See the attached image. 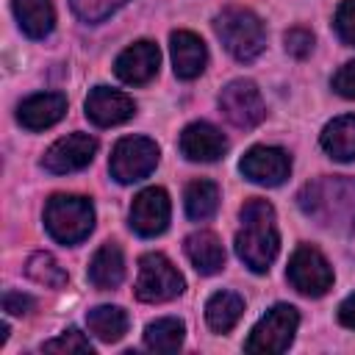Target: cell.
<instances>
[{
    "mask_svg": "<svg viewBox=\"0 0 355 355\" xmlns=\"http://www.w3.org/2000/svg\"><path fill=\"white\" fill-rule=\"evenodd\" d=\"M336 33L344 44H355V0H344L336 11Z\"/></svg>",
    "mask_w": 355,
    "mask_h": 355,
    "instance_id": "f1b7e54d",
    "label": "cell"
},
{
    "mask_svg": "<svg viewBox=\"0 0 355 355\" xmlns=\"http://www.w3.org/2000/svg\"><path fill=\"white\" fill-rule=\"evenodd\" d=\"M136 105L125 92L108 89V86H94L86 97V116L100 125V128H111V125H122L133 116Z\"/></svg>",
    "mask_w": 355,
    "mask_h": 355,
    "instance_id": "5bb4252c",
    "label": "cell"
},
{
    "mask_svg": "<svg viewBox=\"0 0 355 355\" xmlns=\"http://www.w3.org/2000/svg\"><path fill=\"white\" fill-rule=\"evenodd\" d=\"M180 153L189 161H216L227 153V139L211 122H191L180 133Z\"/></svg>",
    "mask_w": 355,
    "mask_h": 355,
    "instance_id": "9a60e30c",
    "label": "cell"
},
{
    "mask_svg": "<svg viewBox=\"0 0 355 355\" xmlns=\"http://www.w3.org/2000/svg\"><path fill=\"white\" fill-rule=\"evenodd\" d=\"M97 153V139L89 133H69L64 139H58L55 144H50V150L42 158V166L53 175H69L78 172L83 166H89V161Z\"/></svg>",
    "mask_w": 355,
    "mask_h": 355,
    "instance_id": "30bf717a",
    "label": "cell"
},
{
    "mask_svg": "<svg viewBox=\"0 0 355 355\" xmlns=\"http://www.w3.org/2000/svg\"><path fill=\"white\" fill-rule=\"evenodd\" d=\"M333 89L336 94L355 100V61H347L336 75H333Z\"/></svg>",
    "mask_w": 355,
    "mask_h": 355,
    "instance_id": "4dcf8cb0",
    "label": "cell"
},
{
    "mask_svg": "<svg viewBox=\"0 0 355 355\" xmlns=\"http://www.w3.org/2000/svg\"><path fill=\"white\" fill-rule=\"evenodd\" d=\"M67 111V97L58 92H42V94H31L28 100L19 103L17 108V119L22 128L28 130H44L53 128Z\"/></svg>",
    "mask_w": 355,
    "mask_h": 355,
    "instance_id": "2e32d148",
    "label": "cell"
},
{
    "mask_svg": "<svg viewBox=\"0 0 355 355\" xmlns=\"http://www.w3.org/2000/svg\"><path fill=\"white\" fill-rule=\"evenodd\" d=\"M44 227L58 244H80L94 227V208L80 194H53L44 205Z\"/></svg>",
    "mask_w": 355,
    "mask_h": 355,
    "instance_id": "277c9868",
    "label": "cell"
},
{
    "mask_svg": "<svg viewBox=\"0 0 355 355\" xmlns=\"http://www.w3.org/2000/svg\"><path fill=\"white\" fill-rule=\"evenodd\" d=\"M25 272H28L31 280H36V283H42L47 288H64L67 280H69V275L64 272V266L50 252H33L28 258V263H25Z\"/></svg>",
    "mask_w": 355,
    "mask_h": 355,
    "instance_id": "484cf974",
    "label": "cell"
},
{
    "mask_svg": "<svg viewBox=\"0 0 355 355\" xmlns=\"http://www.w3.org/2000/svg\"><path fill=\"white\" fill-rule=\"evenodd\" d=\"M300 327V313L294 305L277 302L275 308H269L258 324L252 327L244 349L247 352H286L288 344L294 341V333Z\"/></svg>",
    "mask_w": 355,
    "mask_h": 355,
    "instance_id": "5b68a950",
    "label": "cell"
},
{
    "mask_svg": "<svg viewBox=\"0 0 355 355\" xmlns=\"http://www.w3.org/2000/svg\"><path fill=\"white\" fill-rule=\"evenodd\" d=\"M128 0H69L72 11L83 19V22H103L105 17H111L116 8H122Z\"/></svg>",
    "mask_w": 355,
    "mask_h": 355,
    "instance_id": "4316f807",
    "label": "cell"
},
{
    "mask_svg": "<svg viewBox=\"0 0 355 355\" xmlns=\"http://www.w3.org/2000/svg\"><path fill=\"white\" fill-rule=\"evenodd\" d=\"M169 50H172V67H175V75L178 78L191 80V78H197L205 69L208 50H205L202 39L197 33H191V31H175L169 36Z\"/></svg>",
    "mask_w": 355,
    "mask_h": 355,
    "instance_id": "e0dca14e",
    "label": "cell"
},
{
    "mask_svg": "<svg viewBox=\"0 0 355 355\" xmlns=\"http://www.w3.org/2000/svg\"><path fill=\"white\" fill-rule=\"evenodd\" d=\"M297 205L319 227H327L336 233H352L355 230V178L322 175L300 189Z\"/></svg>",
    "mask_w": 355,
    "mask_h": 355,
    "instance_id": "6da1fadb",
    "label": "cell"
},
{
    "mask_svg": "<svg viewBox=\"0 0 355 355\" xmlns=\"http://www.w3.org/2000/svg\"><path fill=\"white\" fill-rule=\"evenodd\" d=\"M33 305L36 302L31 294H22V291H6L3 294V311L8 316H25V313H31Z\"/></svg>",
    "mask_w": 355,
    "mask_h": 355,
    "instance_id": "1f68e13d",
    "label": "cell"
},
{
    "mask_svg": "<svg viewBox=\"0 0 355 355\" xmlns=\"http://www.w3.org/2000/svg\"><path fill=\"white\" fill-rule=\"evenodd\" d=\"M191 266L200 272V275H216L222 266H225V247L222 241L216 239V233L211 230H197L186 239L183 244Z\"/></svg>",
    "mask_w": 355,
    "mask_h": 355,
    "instance_id": "ac0fdd59",
    "label": "cell"
},
{
    "mask_svg": "<svg viewBox=\"0 0 355 355\" xmlns=\"http://www.w3.org/2000/svg\"><path fill=\"white\" fill-rule=\"evenodd\" d=\"M86 324L100 341L111 344L128 333V313L119 305H97L86 313Z\"/></svg>",
    "mask_w": 355,
    "mask_h": 355,
    "instance_id": "603a6c76",
    "label": "cell"
},
{
    "mask_svg": "<svg viewBox=\"0 0 355 355\" xmlns=\"http://www.w3.org/2000/svg\"><path fill=\"white\" fill-rule=\"evenodd\" d=\"M158 164V144L147 136H125L114 144L108 169L119 183H136L147 178Z\"/></svg>",
    "mask_w": 355,
    "mask_h": 355,
    "instance_id": "52a82bcc",
    "label": "cell"
},
{
    "mask_svg": "<svg viewBox=\"0 0 355 355\" xmlns=\"http://www.w3.org/2000/svg\"><path fill=\"white\" fill-rule=\"evenodd\" d=\"M244 313V300L233 291H216L205 302V322L214 333H227Z\"/></svg>",
    "mask_w": 355,
    "mask_h": 355,
    "instance_id": "7402d4cb",
    "label": "cell"
},
{
    "mask_svg": "<svg viewBox=\"0 0 355 355\" xmlns=\"http://www.w3.org/2000/svg\"><path fill=\"white\" fill-rule=\"evenodd\" d=\"M286 277L305 297H322L333 286V269H330L327 258L316 247H311V244H300L291 252Z\"/></svg>",
    "mask_w": 355,
    "mask_h": 355,
    "instance_id": "ba28073f",
    "label": "cell"
},
{
    "mask_svg": "<svg viewBox=\"0 0 355 355\" xmlns=\"http://www.w3.org/2000/svg\"><path fill=\"white\" fill-rule=\"evenodd\" d=\"M158 64H161V53L155 47V42H136L130 47H125L116 61H114V72L122 83H130V86H144L155 78L158 72Z\"/></svg>",
    "mask_w": 355,
    "mask_h": 355,
    "instance_id": "4fadbf2b",
    "label": "cell"
},
{
    "mask_svg": "<svg viewBox=\"0 0 355 355\" xmlns=\"http://www.w3.org/2000/svg\"><path fill=\"white\" fill-rule=\"evenodd\" d=\"M219 108L236 128H255L266 114L263 97L252 80H230L219 94Z\"/></svg>",
    "mask_w": 355,
    "mask_h": 355,
    "instance_id": "9c48e42d",
    "label": "cell"
},
{
    "mask_svg": "<svg viewBox=\"0 0 355 355\" xmlns=\"http://www.w3.org/2000/svg\"><path fill=\"white\" fill-rule=\"evenodd\" d=\"M122 277H125V258H122V250H119V244L105 241V244L94 252V258H92V263H89V280H92L94 288L108 291V288H116V286L122 283Z\"/></svg>",
    "mask_w": 355,
    "mask_h": 355,
    "instance_id": "d6986e66",
    "label": "cell"
},
{
    "mask_svg": "<svg viewBox=\"0 0 355 355\" xmlns=\"http://www.w3.org/2000/svg\"><path fill=\"white\" fill-rule=\"evenodd\" d=\"M14 14L25 36L31 39H44L50 36L55 25V11L50 0H14Z\"/></svg>",
    "mask_w": 355,
    "mask_h": 355,
    "instance_id": "ffe728a7",
    "label": "cell"
},
{
    "mask_svg": "<svg viewBox=\"0 0 355 355\" xmlns=\"http://www.w3.org/2000/svg\"><path fill=\"white\" fill-rule=\"evenodd\" d=\"M169 197L164 189L158 186H150L144 191H139L133 197V205H130V227L139 233V236H158L166 230L169 225Z\"/></svg>",
    "mask_w": 355,
    "mask_h": 355,
    "instance_id": "7c38bea8",
    "label": "cell"
},
{
    "mask_svg": "<svg viewBox=\"0 0 355 355\" xmlns=\"http://www.w3.org/2000/svg\"><path fill=\"white\" fill-rule=\"evenodd\" d=\"M322 150L333 161H355V116H336L322 130Z\"/></svg>",
    "mask_w": 355,
    "mask_h": 355,
    "instance_id": "44dd1931",
    "label": "cell"
},
{
    "mask_svg": "<svg viewBox=\"0 0 355 355\" xmlns=\"http://www.w3.org/2000/svg\"><path fill=\"white\" fill-rule=\"evenodd\" d=\"M338 322L349 330H355V294H349L341 305H338Z\"/></svg>",
    "mask_w": 355,
    "mask_h": 355,
    "instance_id": "d6a6232c",
    "label": "cell"
},
{
    "mask_svg": "<svg viewBox=\"0 0 355 355\" xmlns=\"http://www.w3.org/2000/svg\"><path fill=\"white\" fill-rule=\"evenodd\" d=\"M42 349H44V352H92V344H89V338H86L78 327H69V330H64L58 338L44 341Z\"/></svg>",
    "mask_w": 355,
    "mask_h": 355,
    "instance_id": "83f0119b",
    "label": "cell"
},
{
    "mask_svg": "<svg viewBox=\"0 0 355 355\" xmlns=\"http://www.w3.org/2000/svg\"><path fill=\"white\" fill-rule=\"evenodd\" d=\"M183 275L175 269V263L161 252H147L139 258V280H136V297L141 302H166L175 300L183 291Z\"/></svg>",
    "mask_w": 355,
    "mask_h": 355,
    "instance_id": "8992f818",
    "label": "cell"
},
{
    "mask_svg": "<svg viewBox=\"0 0 355 355\" xmlns=\"http://www.w3.org/2000/svg\"><path fill=\"white\" fill-rule=\"evenodd\" d=\"M241 227L236 233V252L252 272H266L280 250V236L275 225V208L252 197L241 205Z\"/></svg>",
    "mask_w": 355,
    "mask_h": 355,
    "instance_id": "7a4b0ae2",
    "label": "cell"
},
{
    "mask_svg": "<svg viewBox=\"0 0 355 355\" xmlns=\"http://www.w3.org/2000/svg\"><path fill=\"white\" fill-rule=\"evenodd\" d=\"M183 205H186V216L194 222H205L216 214L219 208V189L211 180H191L186 186L183 194Z\"/></svg>",
    "mask_w": 355,
    "mask_h": 355,
    "instance_id": "cb8c5ba5",
    "label": "cell"
},
{
    "mask_svg": "<svg viewBox=\"0 0 355 355\" xmlns=\"http://www.w3.org/2000/svg\"><path fill=\"white\" fill-rule=\"evenodd\" d=\"M183 336H186V324L175 316H164L144 327V347L153 352H178Z\"/></svg>",
    "mask_w": 355,
    "mask_h": 355,
    "instance_id": "d4e9b609",
    "label": "cell"
},
{
    "mask_svg": "<svg viewBox=\"0 0 355 355\" xmlns=\"http://www.w3.org/2000/svg\"><path fill=\"white\" fill-rule=\"evenodd\" d=\"M283 42H286V53H291L294 58H305L313 50V33L305 28H291L283 36Z\"/></svg>",
    "mask_w": 355,
    "mask_h": 355,
    "instance_id": "f546056e",
    "label": "cell"
},
{
    "mask_svg": "<svg viewBox=\"0 0 355 355\" xmlns=\"http://www.w3.org/2000/svg\"><path fill=\"white\" fill-rule=\"evenodd\" d=\"M239 169L247 180H252L258 186H280L291 172V158L280 147L258 144V147H250L244 153Z\"/></svg>",
    "mask_w": 355,
    "mask_h": 355,
    "instance_id": "8fae6325",
    "label": "cell"
},
{
    "mask_svg": "<svg viewBox=\"0 0 355 355\" xmlns=\"http://www.w3.org/2000/svg\"><path fill=\"white\" fill-rule=\"evenodd\" d=\"M216 36L227 47V53L236 61H255L266 47V31L263 22L250 11L239 6H227L216 14Z\"/></svg>",
    "mask_w": 355,
    "mask_h": 355,
    "instance_id": "3957f363",
    "label": "cell"
}]
</instances>
